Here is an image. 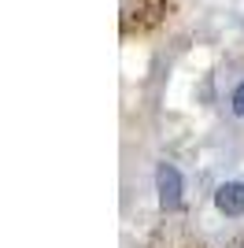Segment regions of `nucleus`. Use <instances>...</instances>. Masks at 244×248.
<instances>
[{"label":"nucleus","instance_id":"obj_2","mask_svg":"<svg viewBox=\"0 0 244 248\" xmlns=\"http://www.w3.org/2000/svg\"><path fill=\"white\" fill-rule=\"evenodd\" d=\"M214 207L229 218L244 215V182H222L214 189Z\"/></svg>","mask_w":244,"mask_h":248},{"label":"nucleus","instance_id":"obj_3","mask_svg":"<svg viewBox=\"0 0 244 248\" xmlns=\"http://www.w3.org/2000/svg\"><path fill=\"white\" fill-rule=\"evenodd\" d=\"M229 108H233V111H237V115L244 119V82H241V85L233 89V96H229Z\"/></svg>","mask_w":244,"mask_h":248},{"label":"nucleus","instance_id":"obj_1","mask_svg":"<svg viewBox=\"0 0 244 248\" xmlns=\"http://www.w3.org/2000/svg\"><path fill=\"white\" fill-rule=\"evenodd\" d=\"M155 189H159V204L167 211H178L182 207V174L174 163H159L155 167Z\"/></svg>","mask_w":244,"mask_h":248}]
</instances>
